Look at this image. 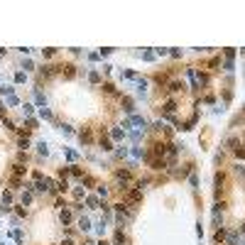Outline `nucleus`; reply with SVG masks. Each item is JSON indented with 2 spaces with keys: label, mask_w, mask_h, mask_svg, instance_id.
Masks as SVG:
<instances>
[{
  "label": "nucleus",
  "mask_w": 245,
  "mask_h": 245,
  "mask_svg": "<svg viewBox=\"0 0 245 245\" xmlns=\"http://www.w3.org/2000/svg\"><path fill=\"white\" fill-rule=\"evenodd\" d=\"M61 221H64V223L71 221V213H69V211H61Z\"/></svg>",
  "instance_id": "8"
},
{
  "label": "nucleus",
  "mask_w": 245,
  "mask_h": 245,
  "mask_svg": "<svg viewBox=\"0 0 245 245\" xmlns=\"http://www.w3.org/2000/svg\"><path fill=\"white\" fill-rule=\"evenodd\" d=\"M101 145H103V149H110V142H108L106 137H101Z\"/></svg>",
  "instance_id": "9"
},
{
  "label": "nucleus",
  "mask_w": 245,
  "mask_h": 245,
  "mask_svg": "<svg viewBox=\"0 0 245 245\" xmlns=\"http://www.w3.org/2000/svg\"><path fill=\"white\" fill-rule=\"evenodd\" d=\"M59 69L64 71V76H66V79H71V76H74V66H71V64H66V66H59Z\"/></svg>",
  "instance_id": "1"
},
{
  "label": "nucleus",
  "mask_w": 245,
  "mask_h": 245,
  "mask_svg": "<svg viewBox=\"0 0 245 245\" xmlns=\"http://www.w3.org/2000/svg\"><path fill=\"white\" fill-rule=\"evenodd\" d=\"M164 110L167 113H174L176 110V103H174V101H167V103H164Z\"/></svg>",
  "instance_id": "3"
},
{
  "label": "nucleus",
  "mask_w": 245,
  "mask_h": 245,
  "mask_svg": "<svg viewBox=\"0 0 245 245\" xmlns=\"http://www.w3.org/2000/svg\"><path fill=\"white\" fill-rule=\"evenodd\" d=\"M79 226H81V230H88V218H81Z\"/></svg>",
  "instance_id": "7"
},
{
  "label": "nucleus",
  "mask_w": 245,
  "mask_h": 245,
  "mask_svg": "<svg viewBox=\"0 0 245 245\" xmlns=\"http://www.w3.org/2000/svg\"><path fill=\"white\" fill-rule=\"evenodd\" d=\"M130 176H132V174L127 172V169H120V172H118V179H120V181H130Z\"/></svg>",
  "instance_id": "2"
},
{
  "label": "nucleus",
  "mask_w": 245,
  "mask_h": 245,
  "mask_svg": "<svg viewBox=\"0 0 245 245\" xmlns=\"http://www.w3.org/2000/svg\"><path fill=\"white\" fill-rule=\"evenodd\" d=\"M81 140H84V142H91V132L84 130V132H81Z\"/></svg>",
  "instance_id": "6"
},
{
  "label": "nucleus",
  "mask_w": 245,
  "mask_h": 245,
  "mask_svg": "<svg viewBox=\"0 0 245 245\" xmlns=\"http://www.w3.org/2000/svg\"><path fill=\"white\" fill-rule=\"evenodd\" d=\"M115 243H125V235H122V230H118V233H115Z\"/></svg>",
  "instance_id": "5"
},
{
  "label": "nucleus",
  "mask_w": 245,
  "mask_h": 245,
  "mask_svg": "<svg viewBox=\"0 0 245 245\" xmlns=\"http://www.w3.org/2000/svg\"><path fill=\"white\" fill-rule=\"evenodd\" d=\"M12 174H15V176H22V174H25V167L15 164V167H12Z\"/></svg>",
  "instance_id": "4"
}]
</instances>
